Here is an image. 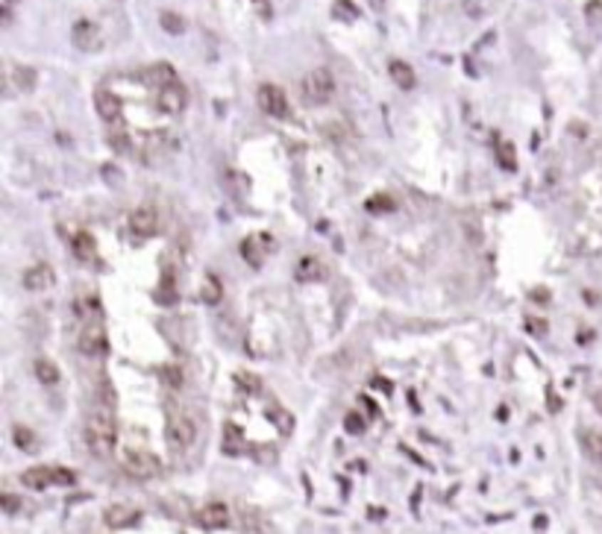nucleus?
<instances>
[{
  "mask_svg": "<svg viewBox=\"0 0 602 534\" xmlns=\"http://www.w3.org/2000/svg\"><path fill=\"white\" fill-rule=\"evenodd\" d=\"M85 446L91 455L98 458H109L115 452L118 444V426H115V405L106 402H94V408L88 411L85 417Z\"/></svg>",
  "mask_w": 602,
  "mask_h": 534,
  "instance_id": "1",
  "label": "nucleus"
},
{
  "mask_svg": "<svg viewBox=\"0 0 602 534\" xmlns=\"http://www.w3.org/2000/svg\"><path fill=\"white\" fill-rule=\"evenodd\" d=\"M165 438L174 452H185L197 444V423L194 417L182 411L180 405H167V423H165Z\"/></svg>",
  "mask_w": 602,
  "mask_h": 534,
  "instance_id": "2",
  "label": "nucleus"
},
{
  "mask_svg": "<svg viewBox=\"0 0 602 534\" xmlns=\"http://www.w3.org/2000/svg\"><path fill=\"white\" fill-rule=\"evenodd\" d=\"M120 467H124L127 476L141 478V481L156 478L162 473L159 458L153 452H147V449H124V455H120Z\"/></svg>",
  "mask_w": 602,
  "mask_h": 534,
  "instance_id": "3",
  "label": "nucleus"
},
{
  "mask_svg": "<svg viewBox=\"0 0 602 534\" xmlns=\"http://www.w3.org/2000/svg\"><path fill=\"white\" fill-rule=\"evenodd\" d=\"M300 91H303V97H306L308 103L321 106V103H326L329 97L335 94V80H332V74H329L326 68H315V70H308V74L303 77Z\"/></svg>",
  "mask_w": 602,
  "mask_h": 534,
  "instance_id": "4",
  "label": "nucleus"
},
{
  "mask_svg": "<svg viewBox=\"0 0 602 534\" xmlns=\"http://www.w3.org/2000/svg\"><path fill=\"white\" fill-rule=\"evenodd\" d=\"M71 41H74L83 53H98L103 51V30L94 21H77L71 30Z\"/></svg>",
  "mask_w": 602,
  "mask_h": 534,
  "instance_id": "5",
  "label": "nucleus"
},
{
  "mask_svg": "<svg viewBox=\"0 0 602 534\" xmlns=\"http://www.w3.org/2000/svg\"><path fill=\"white\" fill-rule=\"evenodd\" d=\"M256 100H259L261 112H268L271 117H285V115H288V97H285V91H282L279 85H274V83L259 85Z\"/></svg>",
  "mask_w": 602,
  "mask_h": 534,
  "instance_id": "6",
  "label": "nucleus"
},
{
  "mask_svg": "<svg viewBox=\"0 0 602 534\" xmlns=\"http://www.w3.org/2000/svg\"><path fill=\"white\" fill-rule=\"evenodd\" d=\"M80 352L91 355V358H98L109 350V341H106V329L100 323H88L83 332H80Z\"/></svg>",
  "mask_w": 602,
  "mask_h": 534,
  "instance_id": "7",
  "label": "nucleus"
},
{
  "mask_svg": "<svg viewBox=\"0 0 602 534\" xmlns=\"http://www.w3.org/2000/svg\"><path fill=\"white\" fill-rule=\"evenodd\" d=\"M21 282H24V288H27V290H33V294H41V290H51L53 288L56 276H53V267L51 264H33V267L24 271Z\"/></svg>",
  "mask_w": 602,
  "mask_h": 534,
  "instance_id": "8",
  "label": "nucleus"
},
{
  "mask_svg": "<svg viewBox=\"0 0 602 534\" xmlns=\"http://www.w3.org/2000/svg\"><path fill=\"white\" fill-rule=\"evenodd\" d=\"M185 103H188V94H185V88H182L180 83L165 85V88H159V94H156V106H159V112H165V115H180V112L185 109Z\"/></svg>",
  "mask_w": 602,
  "mask_h": 534,
  "instance_id": "9",
  "label": "nucleus"
},
{
  "mask_svg": "<svg viewBox=\"0 0 602 534\" xmlns=\"http://www.w3.org/2000/svg\"><path fill=\"white\" fill-rule=\"evenodd\" d=\"M130 229L135 238H153L159 232V214L150 206H141L130 214Z\"/></svg>",
  "mask_w": 602,
  "mask_h": 534,
  "instance_id": "10",
  "label": "nucleus"
},
{
  "mask_svg": "<svg viewBox=\"0 0 602 534\" xmlns=\"http://www.w3.org/2000/svg\"><path fill=\"white\" fill-rule=\"evenodd\" d=\"M229 508L224 505V502H209V505H203L200 511H197V523L203 525V528H212V531H218V528H227L229 525Z\"/></svg>",
  "mask_w": 602,
  "mask_h": 534,
  "instance_id": "11",
  "label": "nucleus"
},
{
  "mask_svg": "<svg viewBox=\"0 0 602 534\" xmlns=\"http://www.w3.org/2000/svg\"><path fill=\"white\" fill-rule=\"evenodd\" d=\"M138 520H141V511H138V508H133V505H112V508H106V511H103V523L109 528H130Z\"/></svg>",
  "mask_w": 602,
  "mask_h": 534,
  "instance_id": "12",
  "label": "nucleus"
},
{
  "mask_svg": "<svg viewBox=\"0 0 602 534\" xmlns=\"http://www.w3.org/2000/svg\"><path fill=\"white\" fill-rule=\"evenodd\" d=\"M294 276H297L300 282H306V285H311V282H323V279H326V267H323V261H321L318 256H303V258L297 261V267H294Z\"/></svg>",
  "mask_w": 602,
  "mask_h": 534,
  "instance_id": "13",
  "label": "nucleus"
},
{
  "mask_svg": "<svg viewBox=\"0 0 602 534\" xmlns=\"http://www.w3.org/2000/svg\"><path fill=\"white\" fill-rule=\"evenodd\" d=\"M21 481H24V488H30V491H47L51 484H56V473H53V467H30V470H24Z\"/></svg>",
  "mask_w": 602,
  "mask_h": 534,
  "instance_id": "14",
  "label": "nucleus"
},
{
  "mask_svg": "<svg viewBox=\"0 0 602 534\" xmlns=\"http://www.w3.org/2000/svg\"><path fill=\"white\" fill-rule=\"evenodd\" d=\"M94 106H98V115L103 120H109V124L120 117V100H118V94H112V91H98V94H94Z\"/></svg>",
  "mask_w": 602,
  "mask_h": 534,
  "instance_id": "15",
  "label": "nucleus"
},
{
  "mask_svg": "<svg viewBox=\"0 0 602 534\" xmlns=\"http://www.w3.org/2000/svg\"><path fill=\"white\" fill-rule=\"evenodd\" d=\"M144 80H147L150 85H156V88H165V85H174L177 83V70L167 65V62H156V65L147 68Z\"/></svg>",
  "mask_w": 602,
  "mask_h": 534,
  "instance_id": "16",
  "label": "nucleus"
},
{
  "mask_svg": "<svg viewBox=\"0 0 602 534\" xmlns=\"http://www.w3.org/2000/svg\"><path fill=\"white\" fill-rule=\"evenodd\" d=\"M388 74H391V80H394V83H397L403 91L415 88V83H417V77H415L412 65H408V62H403V59H394V62L388 65Z\"/></svg>",
  "mask_w": 602,
  "mask_h": 534,
  "instance_id": "17",
  "label": "nucleus"
},
{
  "mask_svg": "<svg viewBox=\"0 0 602 534\" xmlns=\"http://www.w3.org/2000/svg\"><path fill=\"white\" fill-rule=\"evenodd\" d=\"M33 370H36V379L41 382V384H47V387H53V384H59V367L51 361V358H36V364H33Z\"/></svg>",
  "mask_w": 602,
  "mask_h": 534,
  "instance_id": "18",
  "label": "nucleus"
},
{
  "mask_svg": "<svg viewBox=\"0 0 602 534\" xmlns=\"http://www.w3.org/2000/svg\"><path fill=\"white\" fill-rule=\"evenodd\" d=\"M497 164L502 167V171H509V174L517 171V150H514V144H509V141H499L497 144Z\"/></svg>",
  "mask_w": 602,
  "mask_h": 534,
  "instance_id": "19",
  "label": "nucleus"
},
{
  "mask_svg": "<svg viewBox=\"0 0 602 534\" xmlns=\"http://www.w3.org/2000/svg\"><path fill=\"white\" fill-rule=\"evenodd\" d=\"M159 23H162V30L165 33H171V36H182L185 33V18L180 15V12H171V9H165L162 15H159Z\"/></svg>",
  "mask_w": 602,
  "mask_h": 534,
  "instance_id": "20",
  "label": "nucleus"
},
{
  "mask_svg": "<svg viewBox=\"0 0 602 534\" xmlns=\"http://www.w3.org/2000/svg\"><path fill=\"white\" fill-rule=\"evenodd\" d=\"M12 83L18 91H33L36 88V70L24 68V65H12Z\"/></svg>",
  "mask_w": 602,
  "mask_h": 534,
  "instance_id": "21",
  "label": "nucleus"
},
{
  "mask_svg": "<svg viewBox=\"0 0 602 534\" xmlns=\"http://www.w3.org/2000/svg\"><path fill=\"white\" fill-rule=\"evenodd\" d=\"M71 250H74V256L77 258H83V261H88V258H94V238L88 235V232H80L74 241H71Z\"/></svg>",
  "mask_w": 602,
  "mask_h": 534,
  "instance_id": "22",
  "label": "nucleus"
},
{
  "mask_svg": "<svg viewBox=\"0 0 602 534\" xmlns=\"http://www.w3.org/2000/svg\"><path fill=\"white\" fill-rule=\"evenodd\" d=\"M12 441H15V446H18V449H24V452H33V449H36V438H33V431H30V429H24V426H15V429H12Z\"/></svg>",
  "mask_w": 602,
  "mask_h": 534,
  "instance_id": "23",
  "label": "nucleus"
},
{
  "mask_svg": "<svg viewBox=\"0 0 602 534\" xmlns=\"http://www.w3.org/2000/svg\"><path fill=\"white\" fill-rule=\"evenodd\" d=\"M332 15L338 18V21H356V18H358V9L350 4V0H335Z\"/></svg>",
  "mask_w": 602,
  "mask_h": 534,
  "instance_id": "24",
  "label": "nucleus"
},
{
  "mask_svg": "<svg viewBox=\"0 0 602 534\" xmlns=\"http://www.w3.org/2000/svg\"><path fill=\"white\" fill-rule=\"evenodd\" d=\"M585 449H588V455L593 461H599V464H602V434L599 431H588L585 434Z\"/></svg>",
  "mask_w": 602,
  "mask_h": 534,
  "instance_id": "25",
  "label": "nucleus"
},
{
  "mask_svg": "<svg viewBox=\"0 0 602 534\" xmlns=\"http://www.w3.org/2000/svg\"><path fill=\"white\" fill-rule=\"evenodd\" d=\"M203 300L212 303V305L221 300V282L214 276H206V282H203Z\"/></svg>",
  "mask_w": 602,
  "mask_h": 534,
  "instance_id": "26",
  "label": "nucleus"
},
{
  "mask_svg": "<svg viewBox=\"0 0 602 534\" xmlns=\"http://www.w3.org/2000/svg\"><path fill=\"white\" fill-rule=\"evenodd\" d=\"M585 18H588V23H593V27H602V0H588Z\"/></svg>",
  "mask_w": 602,
  "mask_h": 534,
  "instance_id": "27",
  "label": "nucleus"
},
{
  "mask_svg": "<svg viewBox=\"0 0 602 534\" xmlns=\"http://www.w3.org/2000/svg\"><path fill=\"white\" fill-rule=\"evenodd\" d=\"M162 382H165L167 387H180V384H182V373H180L177 367H162Z\"/></svg>",
  "mask_w": 602,
  "mask_h": 534,
  "instance_id": "28",
  "label": "nucleus"
},
{
  "mask_svg": "<svg viewBox=\"0 0 602 534\" xmlns=\"http://www.w3.org/2000/svg\"><path fill=\"white\" fill-rule=\"evenodd\" d=\"M368 209H370V211H391V209H394V200L388 197V194H379L376 200L368 203Z\"/></svg>",
  "mask_w": 602,
  "mask_h": 534,
  "instance_id": "29",
  "label": "nucleus"
},
{
  "mask_svg": "<svg viewBox=\"0 0 602 534\" xmlns=\"http://www.w3.org/2000/svg\"><path fill=\"white\" fill-rule=\"evenodd\" d=\"M344 429H347L350 434H361V431H365V420H361L358 414H347V420H344Z\"/></svg>",
  "mask_w": 602,
  "mask_h": 534,
  "instance_id": "30",
  "label": "nucleus"
},
{
  "mask_svg": "<svg viewBox=\"0 0 602 534\" xmlns=\"http://www.w3.org/2000/svg\"><path fill=\"white\" fill-rule=\"evenodd\" d=\"M232 441H235V449H238V446H241V441H244V438H241V429H235V426H227V444H224V449H227V452H232Z\"/></svg>",
  "mask_w": 602,
  "mask_h": 534,
  "instance_id": "31",
  "label": "nucleus"
},
{
  "mask_svg": "<svg viewBox=\"0 0 602 534\" xmlns=\"http://www.w3.org/2000/svg\"><path fill=\"white\" fill-rule=\"evenodd\" d=\"M0 502H4V511H6V514H18V508H21V499H18V496L4 493V496H0Z\"/></svg>",
  "mask_w": 602,
  "mask_h": 534,
  "instance_id": "32",
  "label": "nucleus"
},
{
  "mask_svg": "<svg viewBox=\"0 0 602 534\" xmlns=\"http://www.w3.org/2000/svg\"><path fill=\"white\" fill-rule=\"evenodd\" d=\"M15 4H18V0H4V9H9V12H12V6H15Z\"/></svg>",
  "mask_w": 602,
  "mask_h": 534,
  "instance_id": "33",
  "label": "nucleus"
}]
</instances>
